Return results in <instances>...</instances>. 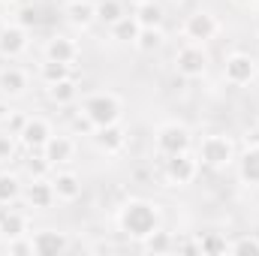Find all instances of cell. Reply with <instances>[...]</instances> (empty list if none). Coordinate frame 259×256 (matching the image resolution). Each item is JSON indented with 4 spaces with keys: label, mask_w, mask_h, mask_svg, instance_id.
I'll use <instances>...</instances> for the list:
<instances>
[{
    "label": "cell",
    "mask_w": 259,
    "mask_h": 256,
    "mask_svg": "<svg viewBox=\"0 0 259 256\" xmlns=\"http://www.w3.org/2000/svg\"><path fill=\"white\" fill-rule=\"evenodd\" d=\"M229 256H259V235L241 232V235L229 238Z\"/></svg>",
    "instance_id": "f546056e"
},
{
    "label": "cell",
    "mask_w": 259,
    "mask_h": 256,
    "mask_svg": "<svg viewBox=\"0 0 259 256\" xmlns=\"http://www.w3.org/2000/svg\"><path fill=\"white\" fill-rule=\"evenodd\" d=\"M235 6H241V9H250V6H256V0H232Z\"/></svg>",
    "instance_id": "f35d334b"
},
{
    "label": "cell",
    "mask_w": 259,
    "mask_h": 256,
    "mask_svg": "<svg viewBox=\"0 0 259 256\" xmlns=\"http://www.w3.org/2000/svg\"><path fill=\"white\" fill-rule=\"evenodd\" d=\"M256 61H259V58H256Z\"/></svg>",
    "instance_id": "ee69618b"
},
{
    "label": "cell",
    "mask_w": 259,
    "mask_h": 256,
    "mask_svg": "<svg viewBox=\"0 0 259 256\" xmlns=\"http://www.w3.org/2000/svg\"><path fill=\"white\" fill-rule=\"evenodd\" d=\"M30 52V27L18 21H3L0 24V58L3 61H18Z\"/></svg>",
    "instance_id": "9c48e42d"
},
{
    "label": "cell",
    "mask_w": 259,
    "mask_h": 256,
    "mask_svg": "<svg viewBox=\"0 0 259 256\" xmlns=\"http://www.w3.org/2000/svg\"><path fill=\"white\" fill-rule=\"evenodd\" d=\"M42 58L49 61H61V64H75L81 58V42L69 33H52L42 42Z\"/></svg>",
    "instance_id": "2e32d148"
},
{
    "label": "cell",
    "mask_w": 259,
    "mask_h": 256,
    "mask_svg": "<svg viewBox=\"0 0 259 256\" xmlns=\"http://www.w3.org/2000/svg\"><path fill=\"white\" fill-rule=\"evenodd\" d=\"M33 238V253L36 256H61L72 247V238L64 229H55V226H46V229H33L30 232Z\"/></svg>",
    "instance_id": "5bb4252c"
},
{
    "label": "cell",
    "mask_w": 259,
    "mask_h": 256,
    "mask_svg": "<svg viewBox=\"0 0 259 256\" xmlns=\"http://www.w3.org/2000/svg\"><path fill=\"white\" fill-rule=\"evenodd\" d=\"M196 238H199V256H226L229 253V238L223 232L208 229V232H199Z\"/></svg>",
    "instance_id": "4316f807"
},
{
    "label": "cell",
    "mask_w": 259,
    "mask_h": 256,
    "mask_svg": "<svg viewBox=\"0 0 259 256\" xmlns=\"http://www.w3.org/2000/svg\"><path fill=\"white\" fill-rule=\"evenodd\" d=\"M18 3H24V0H0V6H9V9H12V6H18Z\"/></svg>",
    "instance_id": "ab89813d"
},
{
    "label": "cell",
    "mask_w": 259,
    "mask_h": 256,
    "mask_svg": "<svg viewBox=\"0 0 259 256\" xmlns=\"http://www.w3.org/2000/svg\"><path fill=\"white\" fill-rule=\"evenodd\" d=\"M21 202H24V208H27V211H52V208L58 205L52 175L27 178V181H24V193H21Z\"/></svg>",
    "instance_id": "30bf717a"
},
{
    "label": "cell",
    "mask_w": 259,
    "mask_h": 256,
    "mask_svg": "<svg viewBox=\"0 0 259 256\" xmlns=\"http://www.w3.org/2000/svg\"><path fill=\"white\" fill-rule=\"evenodd\" d=\"M0 238H3V229H0Z\"/></svg>",
    "instance_id": "b9f144b4"
},
{
    "label": "cell",
    "mask_w": 259,
    "mask_h": 256,
    "mask_svg": "<svg viewBox=\"0 0 259 256\" xmlns=\"http://www.w3.org/2000/svg\"><path fill=\"white\" fill-rule=\"evenodd\" d=\"M0 229H3V238H15V235H30V211H21L15 205L3 208L0 211Z\"/></svg>",
    "instance_id": "44dd1931"
},
{
    "label": "cell",
    "mask_w": 259,
    "mask_h": 256,
    "mask_svg": "<svg viewBox=\"0 0 259 256\" xmlns=\"http://www.w3.org/2000/svg\"><path fill=\"white\" fill-rule=\"evenodd\" d=\"M91 142H94V148H97L103 157H118L130 142V127L124 121L109 124V127H97L94 136H91Z\"/></svg>",
    "instance_id": "7c38bea8"
},
{
    "label": "cell",
    "mask_w": 259,
    "mask_h": 256,
    "mask_svg": "<svg viewBox=\"0 0 259 256\" xmlns=\"http://www.w3.org/2000/svg\"><path fill=\"white\" fill-rule=\"evenodd\" d=\"M15 109H12V100H6V97H0V127L9 121V115H12Z\"/></svg>",
    "instance_id": "8d00e7d4"
},
{
    "label": "cell",
    "mask_w": 259,
    "mask_h": 256,
    "mask_svg": "<svg viewBox=\"0 0 259 256\" xmlns=\"http://www.w3.org/2000/svg\"><path fill=\"white\" fill-rule=\"evenodd\" d=\"M124 15H130L127 0H97V24H103L106 30L118 24Z\"/></svg>",
    "instance_id": "d4e9b609"
},
{
    "label": "cell",
    "mask_w": 259,
    "mask_h": 256,
    "mask_svg": "<svg viewBox=\"0 0 259 256\" xmlns=\"http://www.w3.org/2000/svg\"><path fill=\"white\" fill-rule=\"evenodd\" d=\"M172 69H175V75L184 78V81H199V78H205L208 69H211V52H208V46L184 39V42L175 49V55H172Z\"/></svg>",
    "instance_id": "277c9868"
},
{
    "label": "cell",
    "mask_w": 259,
    "mask_h": 256,
    "mask_svg": "<svg viewBox=\"0 0 259 256\" xmlns=\"http://www.w3.org/2000/svg\"><path fill=\"white\" fill-rule=\"evenodd\" d=\"M94 130H97V127H94V124H91L78 109L72 112V121H69V133H72V136H88V139H91V136H94Z\"/></svg>",
    "instance_id": "836d02e7"
},
{
    "label": "cell",
    "mask_w": 259,
    "mask_h": 256,
    "mask_svg": "<svg viewBox=\"0 0 259 256\" xmlns=\"http://www.w3.org/2000/svg\"><path fill=\"white\" fill-rule=\"evenodd\" d=\"M196 148V133L184 121H163L154 130V151L160 157L178 154V151H193Z\"/></svg>",
    "instance_id": "8992f818"
},
{
    "label": "cell",
    "mask_w": 259,
    "mask_h": 256,
    "mask_svg": "<svg viewBox=\"0 0 259 256\" xmlns=\"http://www.w3.org/2000/svg\"><path fill=\"white\" fill-rule=\"evenodd\" d=\"M72 66L75 64H61V61H49V58H42L39 66H36V81L46 88V84H55V81H64L69 75H75L72 72Z\"/></svg>",
    "instance_id": "cb8c5ba5"
},
{
    "label": "cell",
    "mask_w": 259,
    "mask_h": 256,
    "mask_svg": "<svg viewBox=\"0 0 259 256\" xmlns=\"http://www.w3.org/2000/svg\"><path fill=\"white\" fill-rule=\"evenodd\" d=\"M220 33H223V21L211 9H193L181 24V36L190 39V42H202V46L214 42Z\"/></svg>",
    "instance_id": "52a82bcc"
},
{
    "label": "cell",
    "mask_w": 259,
    "mask_h": 256,
    "mask_svg": "<svg viewBox=\"0 0 259 256\" xmlns=\"http://www.w3.org/2000/svg\"><path fill=\"white\" fill-rule=\"evenodd\" d=\"M109 250H115L109 241H97V244H91V253H109Z\"/></svg>",
    "instance_id": "74e56055"
},
{
    "label": "cell",
    "mask_w": 259,
    "mask_h": 256,
    "mask_svg": "<svg viewBox=\"0 0 259 256\" xmlns=\"http://www.w3.org/2000/svg\"><path fill=\"white\" fill-rule=\"evenodd\" d=\"M163 46H166V30L163 27H142L139 36H136V42H133V49L139 55H154Z\"/></svg>",
    "instance_id": "484cf974"
},
{
    "label": "cell",
    "mask_w": 259,
    "mask_h": 256,
    "mask_svg": "<svg viewBox=\"0 0 259 256\" xmlns=\"http://www.w3.org/2000/svg\"><path fill=\"white\" fill-rule=\"evenodd\" d=\"M139 3H145V0H127V6L133 9V6H139Z\"/></svg>",
    "instance_id": "60d3db41"
},
{
    "label": "cell",
    "mask_w": 259,
    "mask_h": 256,
    "mask_svg": "<svg viewBox=\"0 0 259 256\" xmlns=\"http://www.w3.org/2000/svg\"><path fill=\"white\" fill-rule=\"evenodd\" d=\"M196 157L205 169L211 172H226L235 166L238 157V145L229 133H205L202 139H196Z\"/></svg>",
    "instance_id": "7a4b0ae2"
},
{
    "label": "cell",
    "mask_w": 259,
    "mask_h": 256,
    "mask_svg": "<svg viewBox=\"0 0 259 256\" xmlns=\"http://www.w3.org/2000/svg\"><path fill=\"white\" fill-rule=\"evenodd\" d=\"M3 250L9 256H36L33 253V238L30 235H15V238H6Z\"/></svg>",
    "instance_id": "d6a6232c"
},
{
    "label": "cell",
    "mask_w": 259,
    "mask_h": 256,
    "mask_svg": "<svg viewBox=\"0 0 259 256\" xmlns=\"http://www.w3.org/2000/svg\"><path fill=\"white\" fill-rule=\"evenodd\" d=\"M24 124H27V115H24V112H12V115H9V121H6L3 127L9 130V133H15V136H18Z\"/></svg>",
    "instance_id": "d590c367"
},
{
    "label": "cell",
    "mask_w": 259,
    "mask_h": 256,
    "mask_svg": "<svg viewBox=\"0 0 259 256\" xmlns=\"http://www.w3.org/2000/svg\"><path fill=\"white\" fill-rule=\"evenodd\" d=\"M175 3H181V0H175Z\"/></svg>",
    "instance_id": "7bdbcfd3"
},
{
    "label": "cell",
    "mask_w": 259,
    "mask_h": 256,
    "mask_svg": "<svg viewBox=\"0 0 259 256\" xmlns=\"http://www.w3.org/2000/svg\"><path fill=\"white\" fill-rule=\"evenodd\" d=\"M24 172H27V178L52 175V163L42 157V151H27V160H24Z\"/></svg>",
    "instance_id": "1f68e13d"
},
{
    "label": "cell",
    "mask_w": 259,
    "mask_h": 256,
    "mask_svg": "<svg viewBox=\"0 0 259 256\" xmlns=\"http://www.w3.org/2000/svg\"><path fill=\"white\" fill-rule=\"evenodd\" d=\"M199 172H202V163H199L196 151H178V154L163 157V172H160V175H163L166 187L184 190V187L196 184Z\"/></svg>",
    "instance_id": "5b68a950"
},
{
    "label": "cell",
    "mask_w": 259,
    "mask_h": 256,
    "mask_svg": "<svg viewBox=\"0 0 259 256\" xmlns=\"http://www.w3.org/2000/svg\"><path fill=\"white\" fill-rule=\"evenodd\" d=\"M52 136H55V127H52L49 118H42V115H27V124L18 133V142H21L24 151H42Z\"/></svg>",
    "instance_id": "e0dca14e"
},
{
    "label": "cell",
    "mask_w": 259,
    "mask_h": 256,
    "mask_svg": "<svg viewBox=\"0 0 259 256\" xmlns=\"http://www.w3.org/2000/svg\"><path fill=\"white\" fill-rule=\"evenodd\" d=\"M46 100L58 109H69V106H78L81 100V84L75 75H69L64 81H55V84H46Z\"/></svg>",
    "instance_id": "ffe728a7"
},
{
    "label": "cell",
    "mask_w": 259,
    "mask_h": 256,
    "mask_svg": "<svg viewBox=\"0 0 259 256\" xmlns=\"http://www.w3.org/2000/svg\"><path fill=\"white\" fill-rule=\"evenodd\" d=\"M21 193H24V178L12 169H3L0 166V208H9V205H18L21 202Z\"/></svg>",
    "instance_id": "7402d4cb"
},
{
    "label": "cell",
    "mask_w": 259,
    "mask_h": 256,
    "mask_svg": "<svg viewBox=\"0 0 259 256\" xmlns=\"http://www.w3.org/2000/svg\"><path fill=\"white\" fill-rule=\"evenodd\" d=\"M139 247H142V253H169V250H175V235L172 232H166L163 226L157 229V232H151L145 241H139Z\"/></svg>",
    "instance_id": "f1b7e54d"
},
{
    "label": "cell",
    "mask_w": 259,
    "mask_h": 256,
    "mask_svg": "<svg viewBox=\"0 0 259 256\" xmlns=\"http://www.w3.org/2000/svg\"><path fill=\"white\" fill-rule=\"evenodd\" d=\"M259 75V61L250 52H229L223 58V81L232 88H247L250 81H256Z\"/></svg>",
    "instance_id": "ba28073f"
},
{
    "label": "cell",
    "mask_w": 259,
    "mask_h": 256,
    "mask_svg": "<svg viewBox=\"0 0 259 256\" xmlns=\"http://www.w3.org/2000/svg\"><path fill=\"white\" fill-rule=\"evenodd\" d=\"M115 226L121 235H127L130 241H145L151 232H157L163 226V208L154 199L145 196H130L118 205L115 211Z\"/></svg>",
    "instance_id": "6da1fadb"
},
{
    "label": "cell",
    "mask_w": 259,
    "mask_h": 256,
    "mask_svg": "<svg viewBox=\"0 0 259 256\" xmlns=\"http://www.w3.org/2000/svg\"><path fill=\"white\" fill-rule=\"evenodd\" d=\"M133 18L139 21V27H163L166 9H163L160 0H145L139 6H133Z\"/></svg>",
    "instance_id": "603a6c76"
},
{
    "label": "cell",
    "mask_w": 259,
    "mask_h": 256,
    "mask_svg": "<svg viewBox=\"0 0 259 256\" xmlns=\"http://www.w3.org/2000/svg\"><path fill=\"white\" fill-rule=\"evenodd\" d=\"M235 169H238V181L244 187L259 190V142L247 139L244 151H238V157H235Z\"/></svg>",
    "instance_id": "d6986e66"
},
{
    "label": "cell",
    "mask_w": 259,
    "mask_h": 256,
    "mask_svg": "<svg viewBox=\"0 0 259 256\" xmlns=\"http://www.w3.org/2000/svg\"><path fill=\"white\" fill-rule=\"evenodd\" d=\"M18 148H21L18 136H15V133H9L6 127H0V166L12 163V160L18 157Z\"/></svg>",
    "instance_id": "4dcf8cb0"
},
{
    "label": "cell",
    "mask_w": 259,
    "mask_h": 256,
    "mask_svg": "<svg viewBox=\"0 0 259 256\" xmlns=\"http://www.w3.org/2000/svg\"><path fill=\"white\" fill-rule=\"evenodd\" d=\"M139 30H142V27H139V21H136V18H133V12H130V15H124L118 24H112V27H109V39H112V42H118V46H133V42H136V36H139Z\"/></svg>",
    "instance_id": "83f0119b"
},
{
    "label": "cell",
    "mask_w": 259,
    "mask_h": 256,
    "mask_svg": "<svg viewBox=\"0 0 259 256\" xmlns=\"http://www.w3.org/2000/svg\"><path fill=\"white\" fill-rule=\"evenodd\" d=\"M75 154H78V142L72 133H55L46 148H42V157L52 163V169H61V166H72L75 163Z\"/></svg>",
    "instance_id": "4fadbf2b"
},
{
    "label": "cell",
    "mask_w": 259,
    "mask_h": 256,
    "mask_svg": "<svg viewBox=\"0 0 259 256\" xmlns=\"http://www.w3.org/2000/svg\"><path fill=\"white\" fill-rule=\"evenodd\" d=\"M52 184H55L58 202H64V205H72V202H78L84 196V178L75 169H69V166L52 169Z\"/></svg>",
    "instance_id": "9a60e30c"
},
{
    "label": "cell",
    "mask_w": 259,
    "mask_h": 256,
    "mask_svg": "<svg viewBox=\"0 0 259 256\" xmlns=\"http://www.w3.org/2000/svg\"><path fill=\"white\" fill-rule=\"evenodd\" d=\"M175 253H199V238L196 235L175 238Z\"/></svg>",
    "instance_id": "e575fe53"
},
{
    "label": "cell",
    "mask_w": 259,
    "mask_h": 256,
    "mask_svg": "<svg viewBox=\"0 0 259 256\" xmlns=\"http://www.w3.org/2000/svg\"><path fill=\"white\" fill-rule=\"evenodd\" d=\"M30 88H33V75H30V69H24V66L18 64H9L0 66V97H6V100H24L27 94H30Z\"/></svg>",
    "instance_id": "8fae6325"
},
{
    "label": "cell",
    "mask_w": 259,
    "mask_h": 256,
    "mask_svg": "<svg viewBox=\"0 0 259 256\" xmlns=\"http://www.w3.org/2000/svg\"><path fill=\"white\" fill-rule=\"evenodd\" d=\"M78 112L94 127H109V124L124 121V97L115 91H94L78 100Z\"/></svg>",
    "instance_id": "3957f363"
},
{
    "label": "cell",
    "mask_w": 259,
    "mask_h": 256,
    "mask_svg": "<svg viewBox=\"0 0 259 256\" xmlns=\"http://www.w3.org/2000/svg\"><path fill=\"white\" fill-rule=\"evenodd\" d=\"M61 15H64V21L72 30L84 33V30H91L97 24V0H66Z\"/></svg>",
    "instance_id": "ac0fdd59"
}]
</instances>
